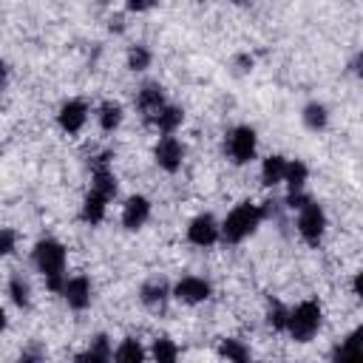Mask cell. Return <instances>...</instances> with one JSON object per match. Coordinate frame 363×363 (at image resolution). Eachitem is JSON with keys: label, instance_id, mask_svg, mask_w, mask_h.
<instances>
[{"label": "cell", "instance_id": "6da1fadb", "mask_svg": "<svg viewBox=\"0 0 363 363\" xmlns=\"http://www.w3.org/2000/svg\"><path fill=\"white\" fill-rule=\"evenodd\" d=\"M31 264H34V269L43 275L45 286L60 295L62 286H65V278H68V272H65V267H68V252H65V247H62L57 238H40V241L34 244V250H31Z\"/></svg>", "mask_w": 363, "mask_h": 363}, {"label": "cell", "instance_id": "7a4b0ae2", "mask_svg": "<svg viewBox=\"0 0 363 363\" xmlns=\"http://www.w3.org/2000/svg\"><path fill=\"white\" fill-rule=\"evenodd\" d=\"M264 221H267V216H264V207H261V204L241 201V204H235V207L224 216V221H221V241H227V244H241V241H247Z\"/></svg>", "mask_w": 363, "mask_h": 363}, {"label": "cell", "instance_id": "3957f363", "mask_svg": "<svg viewBox=\"0 0 363 363\" xmlns=\"http://www.w3.org/2000/svg\"><path fill=\"white\" fill-rule=\"evenodd\" d=\"M320 323H323V309L318 301H301L289 309V323H286V335L295 340V343H309L318 332H320Z\"/></svg>", "mask_w": 363, "mask_h": 363}, {"label": "cell", "instance_id": "277c9868", "mask_svg": "<svg viewBox=\"0 0 363 363\" xmlns=\"http://www.w3.org/2000/svg\"><path fill=\"white\" fill-rule=\"evenodd\" d=\"M258 150V133L250 125H235L224 139V153L233 164H250Z\"/></svg>", "mask_w": 363, "mask_h": 363}, {"label": "cell", "instance_id": "5b68a950", "mask_svg": "<svg viewBox=\"0 0 363 363\" xmlns=\"http://www.w3.org/2000/svg\"><path fill=\"white\" fill-rule=\"evenodd\" d=\"M295 227H298V235H301L309 247H318V244L323 241V235H326V227H329V221H326V210H323L315 199L306 201V204L298 210Z\"/></svg>", "mask_w": 363, "mask_h": 363}, {"label": "cell", "instance_id": "8992f818", "mask_svg": "<svg viewBox=\"0 0 363 363\" xmlns=\"http://www.w3.org/2000/svg\"><path fill=\"white\" fill-rule=\"evenodd\" d=\"M184 235H187V241L193 247L207 250V247H213V244L221 241V221H216V216H210V213H201V216H196L187 224V233Z\"/></svg>", "mask_w": 363, "mask_h": 363}, {"label": "cell", "instance_id": "52a82bcc", "mask_svg": "<svg viewBox=\"0 0 363 363\" xmlns=\"http://www.w3.org/2000/svg\"><path fill=\"white\" fill-rule=\"evenodd\" d=\"M213 295V284L201 275H184L173 284V298L179 303H187V306H199L204 303L207 298Z\"/></svg>", "mask_w": 363, "mask_h": 363}, {"label": "cell", "instance_id": "ba28073f", "mask_svg": "<svg viewBox=\"0 0 363 363\" xmlns=\"http://www.w3.org/2000/svg\"><path fill=\"white\" fill-rule=\"evenodd\" d=\"M153 162L164 170V173H176L184 162V145L173 136V133H162L153 145Z\"/></svg>", "mask_w": 363, "mask_h": 363}, {"label": "cell", "instance_id": "9c48e42d", "mask_svg": "<svg viewBox=\"0 0 363 363\" xmlns=\"http://www.w3.org/2000/svg\"><path fill=\"white\" fill-rule=\"evenodd\" d=\"M170 298H173V286H170L164 278H147V281L139 286V301H142V306H145L147 312H153V315L164 312L167 303H170Z\"/></svg>", "mask_w": 363, "mask_h": 363}, {"label": "cell", "instance_id": "30bf717a", "mask_svg": "<svg viewBox=\"0 0 363 363\" xmlns=\"http://www.w3.org/2000/svg\"><path fill=\"white\" fill-rule=\"evenodd\" d=\"M88 113H91V108H88L85 99H79V96L65 99V102L60 105V111H57V125H60L65 133H79V130L85 128V122H88Z\"/></svg>", "mask_w": 363, "mask_h": 363}, {"label": "cell", "instance_id": "8fae6325", "mask_svg": "<svg viewBox=\"0 0 363 363\" xmlns=\"http://www.w3.org/2000/svg\"><path fill=\"white\" fill-rule=\"evenodd\" d=\"M60 298L68 303V309L74 312H82L91 306V298H94V286H91V278L85 275H71L65 278V286L60 292Z\"/></svg>", "mask_w": 363, "mask_h": 363}, {"label": "cell", "instance_id": "7c38bea8", "mask_svg": "<svg viewBox=\"0 0 363 363\" xmlns=\"http://www.w3.org/2000/svg\"><path fill=\"white\" fill-rule=\"evenodd\" d=\"M167 105V96H164V88L159 85V82H145V85H139V91H136V111L142 113V119L150 125L153 122V116L162 111Z\"/></svg>", "mask_w": 363, "mask_h": 363}, {"label": "cell", "instance_id": "4fadbf2b", "mask_svg": "<svg viewBox=\"0 0 363 363\" xmlns=\"http://www.w3.org/2000/svg\"><path fill=\"white\" fill-rule=\"evenodd\" d=\"M150 199L147 196H128L122 204V227L125 230H142L150 221Z\"/></svg>", "mask_w": 363, "mask_h": 363}, {"label": "cell", "instance_id": "5bb4252c", "mask_svg": "<svg viewBox=\"0 0 363 363\" xmlns=\"http://www.w3.org/2000/svg\"><path fill=\"white\" fill-rule=\"evenodd\" d=\"M108 196L105 193H99V190H88L85 193V199H82V204H79V221L82 224H91V227H96V224H102V218H105V213H108Z\"/></svg>", "mask_w": 363, "mask_h": 363}, {"label": "cell", "instance_id": "9a60e30c", "mask_svg": "<svg viewBox=\"0 0 363 363\" xmlns=\"http://www.w3.org/2000/svg\"><path fill=\"white\" fill-rule=\"evenodd\" d=\"M77 363H105V360H113V343L108 335H94L88 340V349L79 352L74 357Z\"/></svg>", "mask_w": 363, "mask_h": 363}, {"label": "cell", "instance_id": "2e32d148", "mask_svg": "<svg viewBox=\"0 0 363 363\" xmlns=\"http://www.w3.org/2000/svg\"><path fill=\"white\" fill-rule=\"evenodd\" d=\"M286 164H289V159H284V156H278V153L267 156V159L261 162V184H264V187H278V184H284Z\"/></svg>", "mask_w": 363, "mask_h": 363}, {"label": "cell", "instance_id": "e0dca14e", "mask_svg": "<svg viewBox=\"0 0 363 363\" xmlns=\"http://www.w3.org/2000/svg\"><path fill=\"white\" fill-rule=\"evenodd\" d=\"M301 122H303L306 130L320 133V130H326V125H329V108H326L323 102H306L303 111H301Z\"/></svg>", "mask_w": 363, "mask_h": 363}, {"label": "cell", "instance_id": "ac0fdd59", "mask_svg": "<svg viewBox=\"0 0 363 363\" xmlns=\"http://www.w3.org/2000/svg\"><path fill=\"white\" fill-rule=\"evenodd\" d=\"M182 122H184V111H182L179 105H170V102H167V105L153 116L150 125H153L159 133H176V130L182 128Z\"/></svg>", "mask_w": 363, "mask_h": 363}, {"label": "cell", "instance_id": "d6986e66", "mask_svg": "<svg viewBox=\"0 0 363 363\" xmlns=\"http://www.w3.org/2000/svg\"><path fill=\"white\" fill-rule=\"evenodd\" d=\"M6 292H9V301L17 306V309H28L31 306V284L28 278H23V272H14L6 284Z\"/></svg>", "mask_w": 363, "mask_h": 363}, {"label": "cell", "instance_id": "ffe728a7", "mask_svg": "<svg viewBox=\"0 0 363 363\" xmlns=\"http://www.w3.org/2000/svg\"><path fill=\"white\" fill-rule=\"evenodd\" d=\"M122 119H125V111H122V105L113 102V99H105V102L96 108V122H99V128H102L105 133H113V130L122 125Z\"/></svg>", "mask_w": 363, "mask_h": 363}, {"label": "cell", "instance_id": "44dd1931", "mask_svg": "<svg viewBox=\"0 0 363 363\" xmlns=\"http://www.w3.org/2000/svg\"><path fill=\"white\" fill-rule=\"evenodd\" d=\"M306 182H309V167H306V162H301V159H289V164H286V176H284L286 193H303V190H306Z\"/></svg>", "mask_w": 363, "mask_h": 363}, {"label": "cell", "instance_id": "7402d4cb", "mask_svg": "<svg viewBox=\"0 0 363 363\" xmlns=\"http://www.w3.org/2000/svg\"><path fill=\"white\" fill-rule=\"evenodd\" d=\"M147 354H150V352H145L142 343L133 340V337H125V340L113 349V360H119V363H142Z\"/></svg>", "mask_w": 363, "mask_h": 363}, {"label": "cell", "instance_id": "603a6c76", "mask_svg": "<svg viewBox=\"0 0 363 363\" xmlns=\"http://www.w3.org/2000/svg\"><path fill=\"white\" fill-rule=\"evenodd\" d=\"M250 354H252L250 346L244 340H238V337H221V343H218V357L244 363V360H250Z\"/></svg>", "mask_w": 363, "mask_h": 363}, {"label": "cell", "instance_id": "cb8c5ba5", "mask_svg": "<svg viewBox=\"0 0 363 363\" xmlns=\"http://www.w3.org/2000/svg\"><path fill=\"white\" fill-rule=\"evenodd\" d=\"M332 360H337V363H363V346L349 340V337H343L332 349Z\"/></svg>", "mask_w": 363, "mask_h": 363}, {"label": "cell", "instance_id": "d4e9b609", "mask_svg": "<svg viewBox=\"0 0 363 363\" xmlns=\"http://www.w3.org/2000/svg\"><path fill=\"white\" fill-rule=\"evenodd\" d=\"M150 62H153V54H150V48H147V45L136 43V45H130V48H128V68H130L133 74L147 71V68H150Z\"/></svg>", "mask_w": 363, "mask_h": 363}, {"label": "cell", "instance_id": "484cf974", "mask_svg": "<svg viewBox=\"0 0 363 363\" xmlns=\"http://www.w3.org/2000/svg\"><path fill=\"white\" fill-rule=\"evenodd\" d=\"M286 323H289V306H284L281 301H269V306H267V326L275 329V332H286Z\"/></svg>", "mask_w": 363, "mask_h": 363}, {"label": "cell", "instance_id": "4316f807", "mask_svg": "<svg viewBox=\"0 0 363 363\" xmlns=\"http://www.w3.org/2000/svg\"><path fill=\"white\" fill-rule=\"evenodd\" d=\"M150 357L159 360V363H173L179 357V346L170 337H156L153 346H150Z\"/></svg>", "mask_w": 363, "mask_h": 363}, {"label": "cell", "instance_id": "83f0119b", "mask_svg": "<svg viewBox=\"0 0 363 363\" xmlns=\"http://www.w3.org/2000/svg\"><path fill=\"white\" fill-rule=\"evenodd\" d=\"M14 247H17L14 230H11V227H3V233H0V252H3V255H14Z\"/></svg>", "mask_w": 363, "mask_h": 363}, {"label": "cell", "instance_id": "f1b7e54d", "mask_svg": "<svg viewBox=\"0 0 363 363\" xmlns=\"http://www.w3.org/2000/svg\"><path fill=\"white\" fill-rule=\"evenodd\" d=\"M153 6H159V0H125V9H128V11H136V14L150 11Z\"/></svg>", "mask_w": 363, "mask_h": 363}, {"label": "cell", "instance_id": "f546056e", "mask_svg": "<svg viewBox=\"0 0 363 363\" xmlns=\"http://www.w3.org/2000/svg\"><path fill=\"white\" fill-rule=\"evenodd\" d=\"M252 65H255V62H252V57H250V54H238V57H233V68H235L238 74H250V71H252Z\"/></svg>", "mask_w": 363, "mask_h": 363}, {"label": "cell", "instance_id": "4dcf8cb0", "mask_svg": "<svg viewBox=\"0 0 363 363\" xmlns=\"http://www.w3.org/2000/svg\"><path fill=\"white\" fill-rule=\"evenodd\" d=\"M349 68H352V74H354V77H360V79H363V48H360V51L352 57Z\"/></svg>", "mask_w": 363, "mask_h": 363}, {"label": "cell", "instance_id": "1f68e13d", "mask_svg": "<svg viewBox=\"0 0 363 363\" xmlns=\"http://www.w3.org/2000/svg\"><path fill=\"white\" fill-rule=\"evenodd\" d=\"M108 28L116 31V34H122V31H125V17H122V14H113V17L108 20Z\"/></svg>", "mask_w": 363, "mask_h": 363}, {"label": "cell", "instance_id": "d6a6232c", "mask_svg": "<svg viewBox=\"0 0 363 363\" xmlns=\"http://www.w3.org/2000/svg\"><path fill=\"white\" fill-rule=\"evenodd\" d=\"M352 292L363 301V269H360V272H354V278H352Z\"/></svg>", "mask_w": 363, "mask_h": 363}]
</instances>
